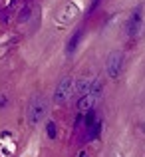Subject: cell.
<instances>
[{
	"label": "cell",
	"mask_w": 145,
	"mask_h": 157,
	"mask_svg": "<svg viewBox=\"0 0 145 157\" xmlns=\"http://www.w3.org/2000/svg\"><path fill=\"white\" fill-rule=\"evenodd\" d=\"M46 111H48V100L42 96V94H36V96L30 100V104H28L26 121L30 123V125H36V123H40L44 117H46Z\"/></svg>",
	"instance_id": "1"
},
{
	"label": "cell",
	"mask_w": 145,
	"mask_h": 157,
	"mask_svg": "<svg viewBox=\"0 0 145 157\" xmlns=\"http://www.w3.org/2000/svg\"><path fill=\"white\" fill-rule=\"evenodd\" d=\"M80 16V8L74 2H64L56 12V24L58 26H68Z\"/></svg>",
	"instance_id": "2"
},
{
	"label": "cell",
	"mask_w": 145,
	"mask_h": 157,
	"mask_svg": "<svg viewBox=\"0 0 145 157\" xmlns=\"http://www.w3.org/2000/svg\"><path fill=\"white\" fill-rule=\"evenodd\" d=\"M72 88H74V80L70 76L62 78L60 82H58L56 90H54V104L56 105H64L66 101L70 100V96H72Z\"/></svg>",
	"instance_id": "3"
},
{
	"label": "cell",
	"mask_w": 145,
	"mask_h": 157,
	"mask_svg": "<svg viewBox=\"0 0 145 157\" xmlns=\"http://www.w3.org/2000/svg\"><path fill=\"white\" fill-rule=\"evenodd\" d=\"M123 70V52H111L109 56H107L105 60V72L109 78H119V74H121Z\"/></svg>",
	"instance_id": "4"
},
{
	"label": "cell",
	"mask_w": 145,
	"mask_h": 157,
	"mask_svg": "<svg viewBox=\"0 0 145 157\" xmlns=\"http://www.w3.org/2000/svg\"><path fill=\"white\" fill-rule=\"evenodd\" d=\"M139 28H141V10H133L129 16V20H127V34L129 36H135L139 32Z\"/></svg>",
	"instance_id": "5"
},
{
	"label": "cell",
	"mask_w": 145,
	"mask_h": 157,
	"mask_svg": "<svg viewBox=\"0 0 145 157\" xmlns=\"http://www.w3.org/2000/svg\"><path fill=\"white\" fill-rule=\"evenodd\" d=\"M92 78L90 76H84V78H80V80L76 82V88H72V94H76L78 98H82L84 94H88V90H90V86H92Z\"/></svg>",
	"instance_id": "6"
},
{
	"label": "cell",
	"mask_w": 145,
	"mask_h": 157,
	"mask_svg": "<svg viewBox=\"0 0 145 157\" xmlns=\"http://www.w3.org/2000/svg\"><path fill=\"white\" fill-rule=\"evenodd\" d=\"M96 98H93L92 96V94H84V96H82V98H78V107H80V111H88L90 109V107H92L93 104H96Z\"/></svg>",
	"instance_id": "7"
},
{
	"label": "cell",
	"mask_w": 145,
	"mask_h": 157,
	"mask_svg": "<svg viewBox=\"0 0 145 157\" xmlns=\"http://www.w3.org/2000/svg\"><path fill=\"white\" fill-rule=\"evenodd\" d=\"M46 133H48L50 139L56 137V125H54V121H48V123H46Z\"/></svg>",
	"instance_id": "8"
},
{
	"label": "cell",
	"mask_w": 145,
	"mask_h": 157,
	"mask_svg": "<svg viewBox=\"0 0 145 157\" xmlns=\"http://www.w3.org/2000/svg\"><path fill=\"white\" fill-rule=\"evenodd\" d=\"M78 38H80V32H76V34H74V38L70 40V46H68V52H74V48H76V42H78Z\"/></svg>",
	"instance_id": "9"
}]
</instances>
